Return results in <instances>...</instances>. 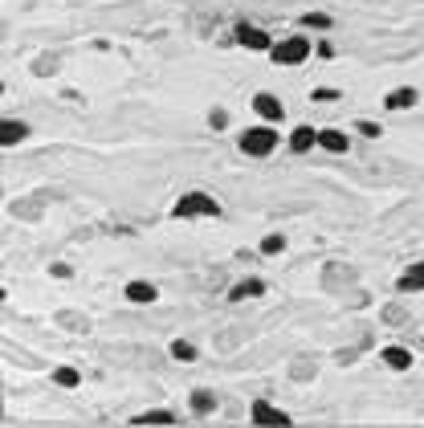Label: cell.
<instances>
[{
	"label": "cell",
	"mask_w": 424,
	"mask_h": 428,
	"mask_svg": "<svg viewBox=\"0 0 424 428\" xmlns=\"http://www.w3.org/2000/svg\"><path fill=\"white\" fill-rule=\"evenodd\" d=\"M171 213L180 216V220H188V216H220V204L212 200L209 192H184Z\"/></svg>",
	"instance_id": "6da1fadb"
},
{
	"label": "cell",
	"mask_w": 424,
	"mask_h": 428,
	"mask_svg": "<svg viewBox=\"0 0 424 428\" xmlns=\"http://www.w3.org/2000/svg\"><path fill=\"white\" fill-rule=\"evenodd\" d=\"M396 290H400V294H416V290H424V261L408 265V273H400Z\"/></svg>",
	"instance_id": "52a82bcc"
},
{
	"label": "cell",
	"mask_w": 424,
	"mask_h": 428,
	"mask_svg": "<svg viewBox=\"0 0 424 428\" xmlns=\"http://www.w3.org/2000/svg\"><path fill=\"white\" fill-rule=\"evenodd\" d=\"M237 41L245 45V49H269V37H265L261 29H253V25H241V29H237Z\"/></svg>",
	"instance_id": "8fae6325"
},
{
	"label": "cell",
	"mask_w": 424,
	"mask_h": 428,
	"mask_svg": "<svg viewBox=\"0 0 424 428\" xmlns=\"http://www.w3.org/2000/svg\"><path fill=\"white\" fill-rule=\"evenodd\" d=\"M286 249V237H265L261 241V253H282Z\"/></svg>",
	"instance_id": "ffe728a7"
},
{
	"label": "cell",
	"mask_w": 424,
	"mask_h": 428,
	"mask_svg": "<svg viewBox=\"0 0 424 428\" xmlns=\"http://www.w3.org/2000/svg\"><path fill=\"white\" fill-rule=\"evenodd\" d=\"M416 98H421V94H416L412 86H400V90H392V94L383 98V106H387V110H412Z\"/></svg>",
	"instance_id": "8992f818"
},
{
	"label": "cell",
	"mask_w": 424,
	"mask_h": 428,
	"mask_svg": "<svg viewBox=\"0 0 424 428\" xmlns=\"http://www.w3.org/2000/svg\"><path fill=\"white\" fill-rule=\"evenodd\" d=\"M253 110L265 119V123H282V119H286V106H282L273 94H257V98H253Z\"/></svg>",
	"instance_id": "277c9868"
},
{
	"label": "cell",
	"mask_w": 424,
	"mask_h": 428,
	"mask_svg": "<svg viewBox=\"0 0 424 428\" xmlns=\"http://www.w3.org/2000/svg\"><path fill=\"white\" fill-rule=\"evenodd\" d=\"M53 380H57V387H78V384H82L78 367H57V371H53Z\"/></svg>",
	"instance_id": "e0dca14e"
},
{
	"label": "cell",
	"mask_w": 424,
	"mask_h": 428,
	"mask_svg": "<svg viewBox=\"0 0 424 428\" xmlns=\"http://www.w3.org/2000/svg\"><path fill=\"white\" fill-rule=\"evenodd\" d=\"M209 123H212L216 130H220V127H229V115H224V110H212V115H209Z\"/></svg>",
	"instance_id": "44dd1931"
},
{
	"label": "cell",
	"mask_w": 424,
	"mask_h": 428,
	"mask_svg": "<svg viewBox=\"0 0 424 428\" xmlns=\"http://www.w3.org/2000/svg\"><path fill=\"white\" fill-rule=\"evenodd\" d=\"M314 98H318V102H335V98H339V90H314Z\"/></svg>",
	"instance_id": "603a6c76"
},
{
	"label": "cell",
	"mask_w": 424,
	"mask_h": 428,
	"mask_svg": "<svg viewBox=\"0 0 424 428\" xmlns=\"http://www.w3.org/2000/svg\"><path fill=\"white\" fill-rule=\"evenodd\" d=\"M302 25H310V29H327V25H331V17H327V12H306V17H302Z\"/></svg>",
	"instance_id": "d6986e66"
},
{
	"label": "cell",
	"mask_w": 424,
	"mask_h": 428,
	"mask_svg": "<svg viewBox=\"0 0 424 428\" xmlns=\"http://www.w3.org/2000/svg\"><path fill=\"white\" fill-rule=\"evenodd\" d=\"M171 355H175V359H184V363H192V359H196V347H192L188 339H175V342H171Z\"/></svg>",
	"instance_id": "ac0fdd59"
},
{
	"label": "cell",
	"mask_w": 424,
	"mask_h": 428,
	"mask_svg": "<svg viewBox=\"0 0 424 428\" xmlns=\"http://www.w3.org/2000/svg\"><path fill=\"white\" fill-rule=\"evenodd\" d=\"M383 363H387L392 371H408V367H412V351H408V347H383Z\"/></svg>",
	"instance_id": "9c48e42d"
},
{
	"label": "cell",
	"mask_w": 424,
	"mask_h": 428,
	"mask_svg": "<svg viewBox=\"0 0 424 428\" xmlns=\"http://www.w3.org/2000/svg\"><path fill=\"white\" fill-rule=\"evenodd\" d=\"M359 135H372V139H380V127H376V123H367V119H363V123H359Z\"/></svg>",
	"instance_id": "7402d4cb"
},
{
	"label": "cell",
	"mask_w": 424,
	"mask_h": 428,
	"mask_svg": "<svg viewBox=\"0 0 424 428\" xmlns=\"http://www.w3.org/2000/svg\"><path fill=\"white\" fill-rule=\"evenodd\" d=\"M273 147H278V130L273 127H249L241 135V151H245V155H257V159H261V155H269Z\"/></svg>",
	"instance_id": "7a4b0ae2"
},
{
	"label": "cell",
	"mask_w": 424,
	"mask_h": 428,
	"mask_svg": "<svg viewBox=\"0 0 424 428\" xmlns=\"http://www.w3.org/2000/svg\"><path fill=\"white\" fill-rule=\"evenodd\" d=\"M155 298H160V290L151 282H131L127 286V302H135V306H151Z\"/></svg>",
	"instance_id": "ba28073f"
},
{
	"label": "cell",
	"mask_w": 424,
	"mask_h": 428,
	"mask_svg": "<svg viewBox=\"0 0 424 428\" xmlns=\"http://www.w3.org/2000/svg\"><path fill=\"white\" fill-rule=\"evenodd\" d=\"M314 143H318V130H310V127H298L290 135V151H310Z\"/></svg>",
	"instance_id": "5bb4252c"
},
{
	"label": "cell",
	"mask_w": 424,
	"mask_h": 428,
	"mask_svg": "<svg viewBox=\"0 0 424 428\" xmlns=\"http://www.w3.org/2000/svg\"><path fill=\"white\" fill-rule=\"evenodd\" d=\"M175 416H171L168 408H151V412H139L135 416V425H171Z\"/></svg>",
	"instance_id": "9a60e30c"
},
{
	"label": "cell",
	"mask_w": 424,
	"mask_h": 428,
	"mask_svg": "<svg viewBox=\"0 0 424 428\" xmlns=\"http://www.w3.org/2000/svg\"><path fill=\"white\" fill-rule=\"evenodd\" d=\"M261 294H265V282H245V286H237V290H233V302H245V298H261Z\"/></svg>",
	"instance_id": "2e32d148"
},
{
	"label": "cell",
	"mask_w": 424,
	"mask_h": 428,
	"mask_svg": "<svg viewBox=\"0 0 424 428\" xmlns=\"http://www.w3.org/2000/svg\"><path fill=\"white\" fill-rule=\"evenodd\" d=\"M253 425H290V416H286L282 408H273V404L257 400V404H253Z\"/></svg>",
	"instance_id": "5b68a950"
},
{
	"label": "cell",
	"mask_w": 424,
	"mask_h": 428,
	"mask_svg": "<svg viewBox=\"0 0 424 428\" xmlns=\"http://www.w3.org/2000/svg\"><path fill=\"white\" fill-rule=\"evenodd\" d=\"M318 147H327V151H335V155H343V151L351 147V139H347L343 130H318Z\"/></svg>",
	"instance_id": "7c38bea8"
},
{
	"label": "cell",
	"mask_w": 424,
	"mask_h": 428,
	"mask_svg": "<svg viewBox=\"0 0 424 428\" xmlns=\"http://www.w3.org/2000/svg\"><path fill=\"white\" fill-rule=\"evenodd\" d=\"M212 408H216V396H212L209 387H196V391H192V412H196V416H209Z\"/></svg>",
	"instance_id": "4fadbf2b"
},
{
	"label": "cell",
	"mask_w": 424,
	"mask_h": 428,
	"mask_svg": "<svg viewBox=\"0 0 424 428\" xmlns=\"http://www.w3.org/2000/svg\"><path fill=\"white\" fill-rule=\"evenodd\" d=\"M21 139H29V127H25V123H12V119L0 123V143H4V147H17Z\"/></svg>",
	"instance_id": "30bf717a"
},
{
	"label": "cell",
	"mask_w": 424,
	"mask_h": 428,
	"mask_svg": "<svg viewBox=\"0 0 424 428\" xmlns=\"http://www.w3.org/2000/svg\"><path fill=\"white\" fill-rule=\"evenodd\" d=\"M310 57V41L306 37H286V41L273 45V61L278 66H298V61H306Z\"/></svg>",
	"instance_id": "3957f363"
}]
</instances>
